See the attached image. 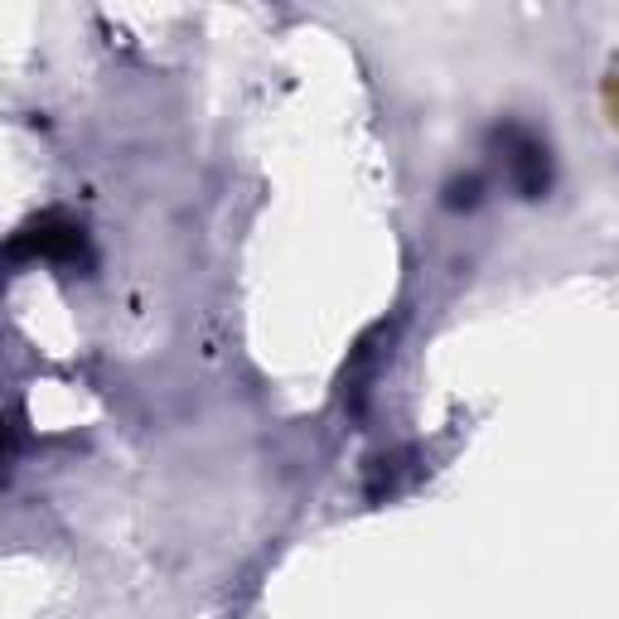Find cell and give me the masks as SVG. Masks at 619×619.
Wrapping results in <instances>:
<instances>
[{"mask_svg":"<svg viewBox=\"0 0 619 619\" xmlns=\"http://www.w3.org/2000/svg\"><path fill=\"white\" fill-rule=\"evenodd\" d=\"M10 252L44 257V261H73L82 252V232H78V223H68L63 213H49V218H39V223L24 228L20 238L10 242Z\"/></svg>","mask_w":619,"mask_h":619,"instance_id":"obj_1","label":"cell"}]
</instances>
